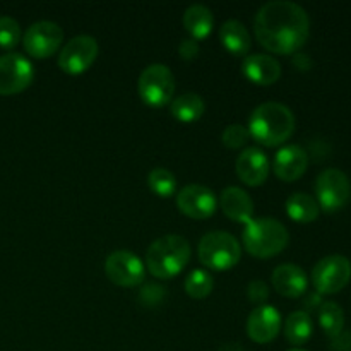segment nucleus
Returning a JSON list of instances; mask_svg holds the SVG:
<instances>
[{
  "label": "nucleus",
  "mask_w": 351,
  "mask_h": 351,
  "mask_svg": "<svg viewBox=\"0 0 351 351\" xmlns=\"http://www.w3.org/2000/svg\"><path fill=\"white\" fill-rule=\"evenodd\" d=\"M219 40H221L223 47H225L230 53L237 55V57L247 55L249 53L250 47H252V40H250L249 31H247V27L237 19H230L226 21V23H223V26L219 27Z\"/></svg>",
  "instance_id": "aec40b11"
},
{
  "label": "nucleus",
  "mask_w": 351,
  "mask_h": 351,
  "mask_svg": "<svg viewBox=\"0 0 351 351\" xmlns=\"http://www.w3.org/2000/svg\"><path fill=\"white\" fill-rule=\"evenodd\" d=\"M269 170V158L259 147H247L237 158V175L249 187L264 184Z\"/></svg>",
  "instance_id": "2eb2a0df"
},
{
  "label": "nucleus",
  "mask_w": 351,
  "mask_h": 351,
  "mask_svg": "<svg viewBox=\"0 0 351 351\" xmlns=\"http://www.w3.org/2000/svg\"><path fill=\"white\" fill-rule=\"evenodd\" d=\"M64 41V31L57 23L38 21L31 24L23 38L24 50L34 58H48L60 48Z\"/></svg>",
  "instance_id": "9d476101"
},
{
  "label": "nucleus",
  "mask_w": 351,
  "mask_h": 351,
  "mask_svg": "<svg viewBox=\"0 0 351 351\" xmlns=\"http://www.w3.org/2000/svg\"><path fill=\"white\" fill-rule=\"evenodd\" d=\"M105 274L113 285L122 288L139 287L146 278V266L136 254L117 250L105 261Z\"/></svg>",
  "instance_id": "1a4fd4ad"
},
{
  "label": "nucleus",
  "mask_w": 351,
  "mask_h": 351,
  "mask_svg": "<svg viewBox=\"0 0 351 351\" xmlns=\"http://www.w3.org/2000/svg\"><path fill=\"white\" fill-rule=\"evenodd\" d=\"M288 351H305V350H302V348H291V350H288Z\"/></svg>",
  "instance_id": "473e14b6"
},
{
  "label": "nucleus",
  "mask_w": 351,
  "mask_h": 351,
  "mask_svg": "<svg viewBox=\"0 0 351 351\" xmlns=\"http://www.w3.org/2000/svg\"><path fill=\"white\" fill-rule=\"evenodd\" d=\"M21 41V26L14 17L0 16V48H10L17 47Z\"/></svg>",
  "instance_id": "cd10ccee"
},
{
  "label": "nucleus",
  "mask_w": 351,
  "mask_h": 351,
  "mask_svg": "<svg viewBox=\"0 0 351 351\" xmlns=\"http://www.w3.org/2000/svg\"><path fill=\"white\" fill-rule=\"evenodd\" d=\"M273 288L287 298H298L307 291L308 280L302 267L295 264H281L273 271L271 276Z\"/></svg>",
  "instance_id": "a211bd4d"
},
{
  "label": "nucleus",
  "mask_w": 351,
  "mask_h": 351,
  "mask_svg": "<svg viewBox=\"0 0 351 351\" xmlns=\"http://www.w3.org/2000/svg\"><path fill=\"white\" fill-rule=\"evenodd\" d=\"M178 53L184 60H194L199 53V43L192 38H185V40L180 41L178 45Z\"/></svg>",
  "instance_id": "2f4dec72"
},
{
  "label": "nucleus",
  "mask_w": 351,
  "mask_h": 351,
  "mask_svg": "<svg viewBox=\"0 0 351 351\" xmlns=\"http://www.w3.org/2000/svg\"><path fill=\"white\" fill-rule=\"evenodd\" d=\"M197 254L199 261L208 269L226 271L239 264L242 247L239 240L228 232H209L199 242Z\"/></svg>",
  "instance_id": "39448f33"
},
{
  "label": "nucleus",
  "mask_w": 351,
  "mask_h": 351,
  "mask_svg": "<svg viewBox=\"0 0 351 351\" xmlns=\"http://www.w3.org/2000/svg\"><path fill=\"white\" fill-rule=\"evenodd\" d=\"M219 206L223 213L233 221L247 225L254 219V202L243 189L226 187L219 195Z\"/></svg>",
  "instance_id": "6ab92c4d"
},
{
  "label": "nucleus",
  "mask_w": 351,
  "mask_h": 351,
  "mask_svg": "<svg viewBox=\"0 0 351 351\" xmlns=\"http://www.w3.org/2000/svg\"><path fill=\"white\" fill-rule=\"evenodd\" d=\"M165 295H167V291L163 290V287L149 283L141 290L139 300L143 302L144 305H147V307H154V305H158L160 302H163Z\"/></svg>",
  "instance_id": "c756f323"
},
{
  "label": "nucleus",
  "mask_w": 351,
  "mask_h": 351,
  "mask_svg": "<svg viewBox=\"0 0 351 351\" xmlns=\"http://www.w3.org/2000/svg\"><path fill=\"white\" fill-rule=\"evenodd\" d=\"M33 77V64L24 55H0V95L10 96L24 91L29 88Z\"/></svg>",
  "instance_id": "f8f14e48"
},
{
  "label": "nucleus",
  "mask_w": 351,
  "mask_h": 351,
  "mask_svg": "<svg viewBox=\"0 0 351 351\" xmlns=\"http://www.w3.org/2000/svg\"><path fill=\"white\" fill-rule=\"evenodd\" d=\"M242 74L250 82L259 86H271L280 79L281 65L274 57L266 53L247 55L242 64Z\"/></svg>",
  "instance_id": "f3484780"
},
{
  "label": "nucleus",
  "mask_w": 351,
  "mask_h": 351,
  "mask_svg": "<svg viewBox=\"0 0 351 351\" xmlns=\"http://www.w3.org/2000/svg\"><path fill=\"white\" fill-rule=\"evenodd\" d=\"M147 187L160 197H171L177 191V180L167 168H154L147 173Z\"/></svg>",
  "instance_id": "bb28decb"
},
{
  "label": "nucleus",
  "mask_w": 351,
  "mask_h": 351,
  "mask_svg": "<svg viewBox=\"0 0 351 351\" xmlns=\"http://www.w3.org/2000/svg\"><path fill=\"white\" fill-rule=\"evenodd\" d=\"M247 297H249V300L252 302V304L261 307V305H264V302L267 300V297H269V287L261 280L250 281L249 287H247Z\"/></svg>",
  "instance_id": "7c9ffc66"
},
{
  "label": "nucleus",
  "mask_w": 351,
  "mask_h": 351,
  "mask_svg": "<svg viewBox=\"0 0 351 351\" xmlns=\"http://www.w3.org/2000/svg\"><path fill=\"white\" fill-rule=\"evenodd\" d=\"M285 209H287V215L297 223L315 221L319 216V211H321L317 201H315L311 194H305V192L291 194L290 197L287 199Z\"/></svg>",
  "instance_id": "4be33fe9"
},
{
  "label": "nucleus",
  "mask_w": 351,
  "mask_h": 351,
  "mask_svg": "<svg viewBox=\"0 0 351 351\" xmlns=\"http://www.w3.org/2000/svg\"><path fill=\"white\" fill-rule=\"evenodd\" d=\"M293 132L295 115L283 103H263L250 115L249 134L263 146H280L287 143Z\"/></svg>",
  "instance_id": "f03ea898"
},
{
  "label": "nucleus",
  "mask_w": 351,
  "mask_h": 351,
  "mask_svg": "<svg viewBox=\"0 0 351 351\" xmlns=\"http://www.w3.org/2000/svg\"><path fill=\"white\" fill-rule=\"evenodd\" d=\"M139 96L146 105L161 108L168 105L175 93V77L170 67L165 64H151L141 72L137 81Z\"/></svg>",
  "instance_id": "423d86ee"
},
{
  "label": "nucleus",
  "mask_w": 351,
  "mask_h": 351,
  "mask_svg": "<svg viewBox=\"0 0 351 351\" xmlns=\"http://www.w3.org/2000/svg\"><path fill=\"white\" fill-rule=\"evenodd\" d=\"M215 288V278L206 269H194L185 278V293L194 300H202Z\"/></svg>",
  "instance_id": "a878e982"
},
{
  "label": "nucleus",
  "mask_w": 351,
  "mask_h": 351,
  "mask_svg": "<svg viewBox=\"0 0 351 351\" xmlns=\"http://www.w3.org/2000/svg\"><path fill=\"white\" fill-rule=\"evenodd\" d=\"M315 195L319 208L326 213H336L345 208L351 199V182L345 171L328 168L315 180Z\"/></svg>",
  "instance_id": "0eeeda50"
},
{
  "label": "nucleus",
  "mask_w": 351,
  "mask_h": 351,
  "mask_svg": "<svg viewBox=\"0 0 351 351\" xmlns=\"http://www.w3.org/2000/svg\"><path fill=\"white\" fill-rule=\"evenodd\" d=\"M189 261H191V243L180 235H165L147 247L144 266L154 278L168 280L180 274Z\"/></svg>",
  "instance_id": "7ed1b4c3"
},
{
  "label": "nucleus",
  "mask_w": 351,
  "mask_h": 351,
  "mask_svg": "<svg viewBox=\"0 0 351 351\" xmlns=\"http://www.w3.org/2000/svg\"><path fill=\"white\" fill-rule=\"evenodd\" d=\"M308 167L307 151L298 144L283 146L273 160V170L280 180L295 182L305 173Z\"/></svg>",
  "instance_id": "dca6fc26"
},
{
  "label": "nucleus",
  "mask_w": 351,
  "mask_h": 351,
  "mask_svg": "<svg viewBox=\"0 0 351 351\" xmlns=\"http://www.w3.org/2000/svg\"><path fill=\"white\" fill-rule=\"evenodd\" d=\"M319 322L329 338H338L345 328V312L336 302H324L319 308Z\"/></svg>",
  "instance_id": "393cba45"
},
{
  "label": "nucleus",
  "mask_w": 351,
  "mask_h": 351,
  "mask_svg": "<svg viewBox=\"0 0 351 351\" xmlns=\"http://www.w3.org/2000/svg\"><path fill=\"white\" fill-rule=\"evenodd\" d=\"M204 99L195 93H185L171 103V115L182 123H192L199 120L204 113Z\"/></svg>",
  "instance_id": "b1692460"
},
{
  "label": "nucleus",
  "mask_w": 351,
  "mask_h": 351,
  "mask_svg": "<svg viewBox=\"0 0 351 351\" xmlns=\"http://www.w3.org/2000/svg\"><path fill=\"white\" fill-rule=\"evenodd\" d=\"M177 206L189 218L208 219L216 213L218 201H216V195L213 194L211 189L204 187V185L192 184L178 192Z\"/></svg>",
  "instance_id": "ddd939ff"
},
{
  "label": "nucleus",
  "mask_w": 351,
  "mask_h": 351,
  "mask_svg": "<svg viewBox=\"0 0 351 351\" xmlns=\"http://www.w3.org/2000/svg\"><path fill=\"white\" fill-rule=\"evenodd\" d=\"M184 26L191 33L192 40H204L211 34L213 26H215V16L206 5L195 3L185 10Z\"/></svg>",
  "instance_id": "412c9836"
},
{
  "label": "nucleus",
  "mask_w": 351,
  "mask_h": 351,
  "mask_svg": "<svg viewBox=\"0 0 351 351\" xmlns=\"http://www.w3.org/2000/svg\"><path fill=\"white\" fill-rule=\"evenodd\" d=\"M288 230L274 218H256L243 230V247L259 259H267L283 252L288 245Z\"/></svg>",
  "instance_id": "20e7f679"
},
{
  "label": "nucleus",
  "mask_w": 351,
  "mask_h": 351,
  "mask_svg": "<svg viewBox=\"0 0 351 351\" xmlns=\"http://www.w3.org/2000/svg\"><path fill=\"white\" fill-rule=\"evenodd\" d=\"M254 33L257 41L271 53L291 55L308 40L311 19L298 3L273 0L257 10Z\"/></svg>",
  "instance_id": "f257e3e1"
},
{
  "label": "nucleus",
  "mask_w": 351,
  "mask_h": 351,
  "mask_svg": "<svg viewBox=\"0 0 351 351\" xmlns=\"http://www.w3.org/2000/svg\"><path fill=\"white\" fill-rule=\"evenodd\" d=\"M312 332H314V324H312V319L307 312H291L285 321V336H287L290 345H305L312 338Z\"/></svg>",
  "instance_id": "5701e85b"
},
{
  "label": "nucleus",
  "mask_w": 351,
  "mask_h": 351,
  "mask_svg": "<svg viewBox=\"0 0 351 351\" xmlns=\"http://www.w3.org/2000/svg\"><path fill=\"white\" fill-rule=\"evenodd\" d=\"M223 144L230 149H240L247 144V141L250 139V134L247 127H243L242 123H233V125H228L223 132Z\"/></svg>",
  "instance_id": "c85d7f7f"
},
{
  "label": "nucleus",
  "mask_w": 351,
  "mask_h": 351,
  "mask_svg": "<svg viewBox=\"0 0 351 351\" xmlns=\"http://www.w3.org/2000/svg\"><path fill=\"white\" fill-rule=\"evenodd\" d=\"M98 41L88 34L72 38L58 55V67L71 75H79L88 71L98 57Z\"/></svg>",
  "instance_id": "9b49d317"
},
{
  "label": "nucleus",
  "mask_w": 351,
  "mask_h": 351,
  "mask_svg": "<svg viewBox=\"0 0 351 351\" xmlns=\"http://www.w3.org/2000/svg\"><path fill=\"white\" fill-rule=\"evenodd\" d=\"M281 329V315L271 305H261L247 319V335L259 345L271 343Z\"/></svg>",
  "instance_id": "4468645a"
},
{
  "label": "nucleus",
  "mask_w": 351,
  "mask_h": 351,
  "mask_svg": "<svg viewBox=\"0 0 351 351\" xmlns=\"http://www.w3.org/2000/svg\"><path fill=\"white\" fill-rule=\"evenodd\" d=\"M351 280V263L348 257L328 256L319 261L312 269V283L322 295L339 293Z\"/></svg>",
  "instance_id": "6e6552de"
}]
</instances>
